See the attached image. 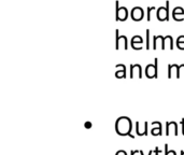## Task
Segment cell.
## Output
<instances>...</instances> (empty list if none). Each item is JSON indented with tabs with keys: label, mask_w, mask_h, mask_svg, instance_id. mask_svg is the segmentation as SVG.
<instances>
[{
	"label": "cell",
	"mask_w": 184,
	"mask_h": 155,
	"mask_svg": "<svg viewBox=\"0 0 184 155\" xmlns=\"http://www.w3.org/2000/svg\"><path fill=\"white\" fill-rule=\"evenodd\" d=\"M116 133L121 136H130V138H134L131 135V120L126 116L118 118L115 125Z\"/></svg>",
	"instance_id": "6da1fadb"
},
{
	"label": "cell",
	"mask_w": 184,
	"mask_h": 155,
	"mask_svg": "<svg viewBox=\"0 0 184 155\" xmlns=\"http://www.w3.org/2000/svg\"><path fill=\"white\" fill-rule=\"evenodd\" d=\"M157 20L160 22L169 21V1H166V7H160L157 9Z\"/></svg>",
	"instance_id": "7a4b0ae2"
},
{
	"label": "cell",
	"mask_w": 184,
	"mask_h": 155,
	"mask_svg": "<svg viewBox=\"0 0 184 155\" xmlns=\"http://www.w3.org/2000/svg\"><path fill=\"white\" fill-rule=\"evenodd\" d=\"M115 7H116V22H124L128 18V10L126 7H120L118 0L115 1Z\"/></svg>",
	"instance_id": "3957f363"
},
{
	"label": "cell",
	"mask_w": 184,
	"mask_h": 155,
	"mask_svg": "<svg viewBox=\"0 0 184 155\" xmlns=\"http://www.w3.org/2000/svg\"><path fill=\"white\" fill-rule=\"evenodd\" d=\"M155 64L154 65H147V68H145V74H147V76L149 78V79H153V78H155V79H157V76H158V72H157V70H158V59L155 58Z\"/></svg>",
	"instance_id": "277c9868"
},
{
	"label": "cell",
	"mask_w": 184,
	"mask_h": 155,
	"mask_svg": "<svg viewBox=\"0 0 184 155\" xmlns=\"http://www.w3.org/2000/svg\"><path fill=\"white\" fill-rule=\"evenodd\" d=\"M143 15H144V13H143L142 8H140V7H135L133 10H131V13H130L131 20L135 21V22H140V21H142Z\"/></svg>",
	"instance_id": "5b68a950"
},
{
	"label": "cell",
	"mask_w": 184,
	"mask_h": 155,
	"mask_svg": "<svg viewBox=\"0 0 184 155\" xmlns=\"http://www.w3.org/2000/svg\"><path fill=\"white\" fill-rule=\"evenodd\" d=\"M142 43L143 40L140 36H135V37H133L131 41H130V44H131L134 50H142Z\"/></svg>",
	"instance_id": "8992f818"
},
{
	"label": "cell",
	"mask_w": 184,
	"mask_h": 155,
	"mask_svg": "<svg viewBox=\"0 0 184 155\" xmlns=\"http://www.w3.org/2000/svg\"><path fill=\"white\" fill-rule=\"evenodd\" d=\"M121 66V70H118V71H116L115 76L118 79H125L126 78V69H125V66L124 65H120Z\"/></svg>",
	"instance_id": "52a82bcc"
},
{
	"label": "cell",
	"mask_w": 184,
	"mask_h": 155,
	"mask_svg": "<svg viewBox=\"0 0 184 155\" xmlns=\"http://www.w3.org/2000/svg\"><path fill=\"white\" fill-rule=\"evenodd\" d=\"M177 47L179 50L181 51H184V36H181V37L178 38L177 40Z\"/></svg>",
	"instance_id": "ba28073f"
},
{
	"label": "cell",
	"mask_w": 184,
	"mask_h": 155,
	"mask_svg": "<svg viewBox=\"0 0 184 155\" xmlns=\"http://www.w3.org/2000/svg\"><path fill=\"white\" fill-rule=\"evenodd\" d=\"M184 15V9L181 7H177V8H174L173 11H172V15Z\"/></svg>",
	"instance_id": "9c48e42d"
},
{
	"label": "cell",
	"mask_w": 184,
	"mask_h": 155,
	"mask_svg": "<svg viewBox=\"0 0 184 155\" xmlns=\"http://www.w3.org/2000/svg\"><path fill=\"white\" fill-rule=\"evenodd\" d=\"M163 36H156V37H153V50L157 49V43H158V40H162Z\"/></svg>",
	"instance_id": "30bf717a"
},
{
	"label": "cell",
	"mask_w": 184,
	"mask_h": 155,
	"mask_svg": "<svg viewBox=\"0 0 184 155\" xmlns=\"http://www.w3.org/2000/svg\"><path fill=\"white\" fill-rule=\"evenodd\" d=\"M152 135H154V136L162 135V124H160L157 128H155V127L153 128V129H152Z\"/></svg>",
	"instance_id": "8fae6325"
},
{
	"label": "cell",
	"mask_w": 184,
	"mask_h": 155,
	"mask_svg": "<svg viewBox=\"0 0 184 155\" xmlns=\"http://www.w3.org/2000/svg\"><path fill=\"white\" fill-rule=\"evenodd\" d=\"M155 9H156L155 7H149L147 9V22H150V21H151V12H152V11H155Z\"/></svg>",
	"instance_id": "7c38bea8"
},
{
	"label": "cell",
	"mask_w": 184,
	"mask_h": 155,
	"mask_svg": "<svg viewBox=\"0 0 184 155\" xmlns=\"http://www.w3.org/2000/svg\"><path fill=\"white\" fill-rule=\"evenodd\" d=\"M115 49L116 50H120V45H118V37H120V31H118V29L115 30Z\"/></svg>",
	"instance_id": "4fadbf2b"
},
{
	"label": "cell",
	"mask_w": 184,
	"mask_h": 155,
	"mask_svg": "<svg viewBox=\"0 0 184 155\" xmlns=\"http://www.w3.org/2000/svg\"><path fill=\"white\" fill-rule=\"evenodd\" d=\"M147 50H150V30L147 29Z\"/></svg>",
	"instance_id": "5bb4252c"
},
{
	"label": "cell",
	"mask_w": 184,
	"mask_h": 155,
	"mask_svg": "<svg viewBox=\"0 0 184 155\" xmlns=\"http://www.w3.org/2000/svg\"><path fill=\"white\" fill-rule=\"evenodd\" d=\"M115 155H127V153H126L125 151L121 150V151H118V152H116V154H115Z\"/></svg>",
	"instance_id": "9a60e30c"
},
{
	"label": "cell",
	"mask_w": 184,
	"mask_h": 155,
	"mask_svg": "<svg viewBox=\"0 0 184 155\" xmlns=\"http://www.w3.org/2000/svg\"><path fill=\"white\" fill-rule=\"evenodd\" d=\"M164 149H165V155H169L170 153H169V151H168V144H165Z\"/></svg>",
	"instance_id": "2e32d148"
},
{
	"label": "cell",
	"mask_w": 184,
	"mask_h": 155,
	"mask_svg": "<svg viewBox=\"0 0 184 155\" xmlns=\"http://www.w3.org/2000/svg\"><path fill=\"white\" fill-rule=\"evenodd\" d=\"M181 124H182V133H183V135H184V118H182Z\"/></svg>",
	"instance_id": "e0dca14e"
},
{
	"label": "cell",
	"mask_w": 184,
	"mask_h": 155,
	"mask_svg": "<svg viewBox=\"0 0 184 155\" xmlns=\"http://www.w3.org/2000/svg\"><path fill=\"white\" fill-rule=\"evenodd\" d=\"M160 149H158V148H155V154L158 155V154H160Z\"/></svg>",
	"instance_id": "ac0fdd59"
},
{
	"label": "cell",
	"mask_w": 184,
	"mask_h": 155,
	"mask_svg": "<svg viewBox=\"0 0 184 155\" xmlns=\"http://www.w3.org/2000/svg\"><path fill=\"white\" fill-rule=\"evenodd\" d=\"M85 127H87V128L92 127V124L89 123V122H87V123H85Z\"/></svg>",
	"instance_id": "d6986e66"
},
{
	"label": "cell",
	"mask_w": 184,
	"mask_h": 155,
	"mask_svg": "<svg viewBox=\"0 0 184 155\" xmlns=\"http://www.w3.org/2000/svg\"><path fill=\"white\" fill-rule=\"evenodd\" d=\"M136 153H138V150L137 151H135V150H133L131 152H130V155H135Z\"/></svg>",
	"instance_id": "ffe728a7"
},
{
	"label": "cell",
	"mask_w": 184,
	"mask_h": 155,
	"mask_svg": "<svg viewBox=\"0 0 184 155\" xmlns=\"http://www.w3.org/2000/svg\"><path fill=\"white\" fill-rule=\"evenodd\" d=\"M139 153H140V154H141V155H143V152H142V151H139ZM152 153H153V151H150L149 155H152Z\"/></svg>",
	"instance_id": "44dd1931"
},
{
	"label": "cell",
	"mask_w": 184,
	"mask_h": 155,
	"mask_svg": "<svg viewBox=\"0 0 184 155\" xmlns=\"http://www.w3.org/2000/svg\"><path fill=\"white\" fill-rule=\"evenodd\" d=\"M181 155H184V150L181 151Z\"/></svg>",
	"instance_id": "7402d4cb"
}]
</instances>
